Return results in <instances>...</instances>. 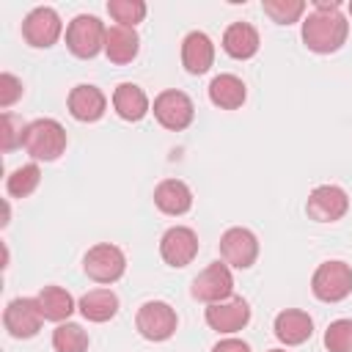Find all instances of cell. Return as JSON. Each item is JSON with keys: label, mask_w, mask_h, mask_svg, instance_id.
I'll list each match as a JSON object with an SVG mask.
<instances>
[{"label": "cell", "mask_w": 352, "mask_h": 352, "mask_svg": "<svg viewBox=\"0 0 352 352\" xmlns=\"http://www.w3.org/2000/svg\"><path fill=\"white\" fill-rule=\"evenodd\" d=\"M346 36H349V22L341 14L338 0H316L314 11L302 19V41L311 52L330 55L341 50Z\"/></svg>", "instance_id": "cell-1"}, {"label": "cell", "mask_w": 352, "mask_h": 352, "mask_svg": "<svg viewBox=\"0 0 352 352\" xmlns=\"http://www.w3.org/2000/svg\"><path fill=\"white\" fill-rule=\"evenodd\" d=\"M66 143H69L66 129L55 118H36L22 132V146L33 160L55 162L66 151Z\"/></svg>", "instance_id": "cell-2"}, {"label": "cell", "mask_w": 352, "mask_h": 352, "mask_svg": "<svg viewBox=\"0 0 352 352\" xmlns=\"http://www.w3.org/2000/svg\"><path fill=\"white\" fill-rule=\"evenodd\" d=\"M311 292L322 302H341L352 294V267L346 261H322L314 270Z\"/></svg>", "instance_id": "cell-3"}, {"label": "cell", "mask_w": 352, "mask_h": 352, "mask_svg": "<svg viewBox=\"0 0 352 352\" xmlns=\"http://www.w3.org/2000/svg\"><path fill=\"white\" fill-rule=\"evenodd\" d=\"M104 36L107 28L94 14H77L66 25V47L77 58H96L104 50Z\"/></svg>", "instance_id": "cell-4"}, {"label": "cell", "mask_w": 352, "mask_h": 352, "mask_svg": "<svg viewBox=\"0 0 352 352\" xmlns=\"http://www.w3.org/2000/svg\"><path fill=\"white\" fill-rule=\"evenodd\" d=\"M82 270L96 283H116L126 270V256L118 245L99 242L88 248V253L82 256Z\"/></svg>", "instance_id": "cell-5"}, {"label": "cell", "mask_w": 352, "mask_h": 352, "mask_svg": "<svg viewBox=\"0 0 352 352\" xmlns=\"http://www.w3.org/2000/svg\"><path fill=\"white\" fill-rule=\"evenodd\" d=\"M135 327L146 341H168L179 327V316L168 302L148 300V302H143L138 308Z\"/></svg>", "instance_id": "cell-6"}, {"label": "cell", "mask_w": 352, "mask_h": 352, "mask_svg": "<svg viewBox=\"0 0 352 352\" xmlns=\"http://www.w3.org/2000/svg\"><path fill=\"white\" fill-rule=\"evenodd\" d=\"M154 118L160 121V126L170 129V132H182L192 124L195 118V104L192 99L184 94V91H176V88H168L162 94H157L154 99Z\"/></svg>", "instance_id": "cell-7"}, {"label": "cell", "mask_w": 352, "mask_h": 352, "mask_svg": "<svg viewBox=\"0 0 352 352\" xmlns=\"http://www.w3.org/2000/svg\"><path fill=\"white\" fill-rule=\"evenodd\" d=\"M192 297L212 305V302H223L228 297H234V275L231 267L226 261H212L204 272L195 275L192 280Z\"/></svg>", "instance_id": "cell-8"}, {"label": "cell", "mask_w": 352, "mask_h": 352, "mask_svg": "<svg viewBox=\"0 0 352 352\" xmlns=\"http://www.w3.org/2000/svg\"><path fill=\"white\" fill-rule=\"evenodd\" d=\"M305 212L316 223H336L349 212V195L338 184H319L305 201Z\"/></svg>", "instance_id": "cell-9"}, {"label": "cell", "mask_w": 352, "mask_h": 352, "mask_svg": "<svg viewBox=\"0 0 352 352\" xmlns=\"http://www.w3.org/2000/svg\"><path fill=\"white\" fill-rule=\"evenodd\" d=\"M60 33H63V22H60L58 11L50 6H38L22 19V36L30 47L47 50L60 38Z\"/></svg>", "instance_id": "cell-10"}, {"label": "cell", "mask_w": 352, "mask_h": 352, "mask_svg": "<svg viewBox=\"0 0 352 352\" xmlns=\"http://www.w3.org/2000/svg\"><path fill=\"white\" fill-rule=\"evenodd\" d=\"M160 256L173 270L192 264L198 256V234L190 226H170L160 239Z\"/></svg>", "instance_id": "cell-11"}, {"label": "cell", "mask_w": 352, "mask_h": 352, "mask_svg": "<svg viewBox=\"0 0 352 352\" xmlns=\"http://www.w3.org/2000/svg\"><path fill=\"white\" fill-rule=\"evenodd\" d=\"M220 256L228 267L236 270H248L256 264L258 258V236L250 228L234 226L220 236Z\"/></svg>", "instance_id": "cell-12"}, {"label": "cell", "mask_w": 352, "mask_h": 352, "mask_svg": "<svg viewBox=\"0 0 352 352\" xmlns=\"http://www.w3.org/2000/svg\"><path fill=\"white\" fill-rule=\"evenodd\" d=\"M44 314L36 297H16L3 311V324L14 338H33L41 330Z\"/></svg>", "instance_id": "cell-13"}, {"label": "cell", "mask_w": 352, "mask_h": 352, "mask_svg": "<svg viewBox=\"0 0 352 352\" xmlns=\"http://www.w3.org/2000/svg\"><path fill=\"white\" fill-rule=\"evenodd\" d=\"M204 319L217 333H236L250 322V305L242 297H228L223 302H212L204 311Z\"/></svg>", "instance_id": "cell-14"}, {"label": "cell", "mask_w": 352, "mask_h": 352, "mask_svg": "<svg viewBox=\"0 0 352 352\" xmlns=\"http://www.w3.org/2000/svg\"><path fill=\"white\" fill-rule=\"evenodd\" d=\"M107 110V96L91 85V82H80L69 91V113L72 118L82 121V124H91V121H99Z\"/></svg>", "instance_id": "cell-15"}, {"label": "cell", "mask_w": 352, "mask_h": 352, "mask_svg": "<svg viewBox=\"0 0 352 352\" xmlns=\"http://www.w3.org/2000/svg\"><path fill=\"white\" fill-rule=\"evenodd\" d=\"M154 206L170 217L187 214L192 209V190L182 179H162L154 187Z\"/></svg>", "instance_id": "cell-16"}, {"label": "cell", "mask_w": 352, "mask_h": 352, "mask_svg": "<svg viewBox=\"0 0 352 352\" xmlns=\"http://www.w3.org/2000/svg\"><path fill=\"white\" fill-rule=\"evenodd\" d=\"M272 330H275V338H278L280 344L297 346V344H305V341L311 338V333H314V319H311L305 311H300V308H286V311H280V314L275 316Z\"/></svg>", "instance_id": "cell-17"}, {"label": "cell", "mask_w": 352, "mask_h": 352, "mask_svg": "<svg viewBox=\"0 0 352 352\" xmlns=\"http://www.w3.org/2000/svg\"><path fill=\"white\" fill-rule=\"evenodd\" d=\"M214 63V44L204 30H192L182 41V66L190 74H204Z\"/></svg>", "instance_id": "cell-18"}, {"label": "cell", "mask_w": 352, "mask_h": 352, "mask_svg": "<svg viewBox=\"0 0 352 352\" xmlns=\"http://www.w3.org/2000/svg\"><path fill=\"white\" fill-rule=\"evenodd\" d=\"M258 30L250 25V22H231L223 33V50L226 55L236 58V60H248L258 52Z\"/></svg>", "instance_id": "cell-19"}, {"label": "cell", "mask_w": 352, "mask_h": 352, "mask_svg": "<svg viewBox=\"0 0 352 352\" xmlns=\"http://www.w3.org/2000/svg\"><path fill=\"white\" fill-rule=\"evenodd\" d=\"M138 50H140V36H138L135 28H126V25L107 28V36H104V55H107V60H113V63H132Z\"/></svg>", "instance_id": "cell-20"}, {"label": "cell", "mask_w": 352, "mask_h": 352, "mask_svg": "<svg viewBox=\"0 0 352 352\" xmlns=\"http://www.w3.org/2000/svg\"><path fill=\"white\" fill-rule=\"evenodd\" d=\"M113 110L124 121H140L148 113V96L140 85L135 82H121L113 91Z\"/></svg>", "instance_id": "cell-21"}, {"label": "cell", "mask_w": 352, "mask_h": 352, "mask_svg": "<svg viewBox=\"0 0 352 352\" xmlns=\"http://www.w3.org/2000/svg\"><path fill=\"white\" fill-rule=\"evenodd\" d=\"M245 82L236 74H217L209 82V102L220 110H236L245 104Z\"/></svg>", "instance_id": "cell-22"}, {"label": "cell", "mask_w": 352, "mask_h": 352, "mask_svg": "<svg viewBox=\"0 0 352 352\" xmlns=\"http://www.w3.org/2000/svg\"><path fill=\"white\" fill-rule=\"evenodd\" d=\"M77 308L88 322H110L118 314V297L110 289H91L80 297Z\"/></svg>", "instance_id": "cell-23"}, {"label": "cell", "mask_w": 352, "mask_h": 352, "mask_svg": "<svg viewBox=\"0 0 352 352\" xmlns=\"http://www.w3.org/2000/svg\"><path fill=\"white\" fill-rule=\"evenodd\" d=\"M36 300H38V305H41V314H44V319H50V322H66L72 314H74V297L63 289V286H44L38 294H36Z\"/></svg>", "instance_id": "cell-24"}, {"label": "cell", "mask_w": 352, "mask_h": 352, "mask_svg": "<svg viewBox=\"0 0 352 352\" xmlns=\"http://www.w3.org/2000/svg\"><path fill=\"white\" fill-rule=\"evenodd\" d=\"M52 349L55 352H85L88 349V333L74 322H60L52 330Z\"/></svg>", "instance_id": "cell-25"}, {"label": "cell", "mask_w": 352, "mask_h": 352, "mask_svg": "<svg viewBox=\"0 0 352 352\" xmlns=\"http://www.w3.org/2000/svg\"><path fill=\"white\" fill-rule=\"evenodd\" d=\"M41 182V170L36 162H28V165H19L16 170H11V176L6 179V190L11 198H28Z\"/></svg>", "instance_id": "cell-26"}, {"label": "cell", "mask_w": 352, "mask_h": 352, "mask_svg": "<svg viewBox=\"0 0 352 352\" xmlns=\"http://www.w3.org/2000/svg\"><path fill=\"white\" fill-rule=\"evenodd\" d=\"M261 8L278 25H292L305 14V3L302 0H264Z\"/></svg>", "instance_id": "cell-27"}, {"label": "cell", "mask_w": 352, "mask_h": 352, "mask_svg": "<svg viewBox=\"0 0 352 352\" xmlns=\"http://www.w3.org/2000/svg\"><path fill=\"white\" fill-rule=\"evenodd\" d=\"M107 14L116 19V25L135 28L146 16V3L143 0H110L107 3Z\"/></svg>", "instance_id": "cell-28"}, {"label": "cell", "mask_w": 352, "mask_h": 352, "mask_svg": "<svg viewBox=\"0 0 352 352\" xmlns=\"http://www.w3.org/2000/svg\"><path fill=\"white\" fill-rule=\"evenodd\" d=\"M327 352H352V319H336L324 330Z\"/></svg>", "instance_id": "cell-29"}, {"label": "cell", "mask_w": 352, "mask_h": 352, "mask_svg": "<svg viewBox=\"0 0 352 352\" xmlns=\"http://www.w3.org/2000/svg\"><path fill=\"white\" fill-rule=\"evenodd\" d=\"M0 124H3V132H0V148H3V151H11V148L22 146V132H25V126L16 129V121H14L11 113H3Z\"/></svg>", "instance_id": "cell-30"}, {"label": "cell", "mask_w": 352, "mask_h": 352, "mask_svg": "<svg viewBox=\"0 0 352 352\" xmlns=\"http://www.w3.org/2000/svg\"><path fill=\"white\" fill-rule=\"evenodd\" d=\"M22 96V80L14 77L11 72L0 74V107H11Z\"/></svg>", "instance_id": "cell-31"}, {"label": "cell", "mask_w": 352, "mask_h": 352, "mask_svg": "<svg viewBox=\"0 0 352 352\" xmlns=\"http://www.w3.org/2000/svg\"><path fill=\"white\" fill-rule=\"evenodd\" d=\"M212 352H250V346L242 338H223L212 346Z\"/></svg>", "instance_id": "cell-32"}, {"label": "cell", "mask_w": 352, "mask_h": 352, "mask_svg": "<svg viewBox=\"0 0 352 352\" xmlns=\"http://www.w3.org/2000/svg\"><path fill=\"white\" fill-rule=\"evenodd\" d=\"M267 352H286V349H267Z\"/></svg>", "instance_id": "cell-33"}, {"label": "cell", "mask_w": 352, "mask_h": 352, "mask_svg": "<svg viewBox=\"0 0 352 352\" xmlns=\"http://www.w3.org/2000/svg\"><path fill=\"white\" fill-rule=\"evenodd\" d=\"M349 16H352V3H349Z\"/></svg>", "instance_id": "cell-34"}]
</instances>
